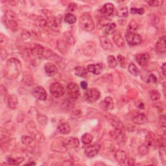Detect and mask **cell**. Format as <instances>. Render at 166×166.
Instances as JSON below:
<instances>
[{
  "label": "cell",
  "mask_w": 166,
  "mask_h": 166,
  "mask_svg": "<svg viewBox=\"0 0 166 166\" xmlns=\"http://www.w3.org/2000/svg\"><path fill=\"white\" fill-rule=\"evenodd\" d=\"M64 21L69 24H74L76 22L77 18L74 15L68 13V14L66 15L64 17Z\"/></svg>",
  "instance_id": "obj_37"
},
{
  "label": "cell",
  "mask_w": 166,
  "mask_h": 166,
  "mask_svg": "<svg viewBox=\"0 0 166 166\" xmlns=\"http://www.w3.org/2000/svg\"><path fill=\"white\" fill-rule=\"evenodd\" d=\"M136 61L140 66H145L149 61V56L147 53L139 54L136 56Z\"/></svg>",
  "instance_id": "obj_27"
},
{
  "label": "cell",
  "mask_w": 166,
  "mask_h": 166,
  "mask_svg": "<svg viewBox=\"0 0 166 166\" xmlns=\"http://www.w3.org/2000/svg\"><path fill=\"white\" fill-rule=\"evenodd\" d=\"M101 104V105L102 108L106 110H112L114 107V101H113V99L111 97H109V96L106 97L104 99V101H103Z\"/></svg>",
  "instance_id": "obj_21"
},
{
  "label": "cell",
  "mask_w": 166,
  "mask_h": 166,
  "mask_svg": "<svg viewBox=\"0 0 166 166\" xmlns=\"http://www.w3.org/2000/svg\"><path fill=\"white\" fill-rule=\"evenodd\" d=\"M111 123L112 124V125L114 126L115 127V129H121L122 130L123 128V125L121 123V121H120L118 119H110Z\"/></svg>",
  "instance_id": "obj_43"
},
{
  "label": "cell",
  "mask_w": 166,
  "mask_h": 166,
  "mask_svg": "<svg viewBox=\"0 0 166 166\" xmlns=\"http://www.w3.org/2000/svg\"><path fill=\"white\" fill-rule=\"evenodd\" d=\"M100 149H101L100 145L95 143L94 145L88 146V147H86L84 152L86 156L89 158H92L96 156L99 153Z\"/></svg>",
  "instance_id": "obj_12"
},
{
  "label": "cell",
  "mask_w": 166,
  "mask_h": 166,
  "mask_svg": "<svg viewBox=\"0 0 166 166\" xmlns=\"http://www.w3.org/2000/svg\"><path fill=\"white\" fill-rule=\"evenodd\" d=\"M79 25L81 29L86 32H90L95 28L94 19L88 13H85L81 16L79 18Z\"/></svg>",
  "instance_id": "obj_3"
},
{
  "label": "cell",
  "mask_w": 166,
  "mask_h": 166,
  "mask_svg": "<svg viewBox=\"0 0 166 166\" xmlns=\"http://www.w3.org/2000/svg\"><path fill=\"white\" fill-rule=\"evenodd\" d=\"M125 38L128 44L131 46L139 45L142 41V36L136 32H127L125 35Z\"/></svg>",
  "instance_id": "obj_8"
},
{
  "label": "cell",
  "mask_w": 166,
  "mask_h": 166,
  "mask_svg": "<svg viewBox=\"0 0 166 166\" xmlns=\"http://www.w3.org/2000/svg\"><path fill=\"white\" fill-rule=\"evenodd\" d=\"M6 94H7V92H6V88L4 86L2 85L1 86V97L3 99L5 98L6 96Z\"/></svg>",
  "instance_id": "obj_50"
},
{
  "label": "cell",
  "mask_w": 166,
  "mask_h": 166,
  "mask_svg": "<svg viewBox=\"0 0 166 166\" xmlns=\"http://www.w3.org/2000/svg\"><path fill=\"white\" fill-rule=\"evenodd\" d=\"M132 122L137 125H143L147 122V117L143 114H139L132 118Z\"/></svg>",
  "instance_id": "obj_26"
},
{
  "label": "cell",
  "mask_w": 166,
  "mask_h": 166,
  "mask_svg": "<svg viewBox=\"0 0 166 166\" xmlns=\"http://www.w3.org/2000/svg\"><path fill=\"white\" fill-rule=\"evenodd\" d=\"M21 62L16 58L9 59L4 68V76L8 79H15L18 77L22 71Z\"/></svg>",
  "instance_id": "obj_1"
},
{
  "label": "cell",
  "mask_w": 166,
  "mask_h": 166,
  "mask_svg": "<svg viewBox=\"0 0 166 166\" xmlns=\"http://www.w3.org/2000/svg\"><path fill=\"white\" fill-rule=\"evenodd\" d=\"M37 120L40 124L43 125H45L48 122V117L44 115H41V114L38 115Z\"/></svg>",
  "instance_id": "obj_46"
},
{
  "label": "cell",
  "mask_w": 166,
  "mask_h": 166,
  "mask_svg": "<svg viewBox=\"0 0 166 166\" xmlns=\"http://www.w3.org/2000/svg\"><path fill=\"white\" fill-rule=\"evenodd\" d=\"M57 130L59 133L62 134H68L71 131V128L69 124L64 123L60 125L57 128Z\"/></svg>",
  "instance_id": "obj_29"
},
{
  "label": "cell",
  "mask_w": 166,
  "mask_h": 166,
  "mask_svg": "<svg viewBox=\"0 0 166 166\" xmlns=\"http://www.w3.org/2000/svg\"><path fill=\"white\" fill-rule=\"evenodd\" d=\"M57 45L59 51L62 54H66V53L67 52L68 48H67V44L64 42V40H58Z\"/></svg>",
  "instance_id": "obj_34"
},
{
  "label": "cell",
  "mask_w": 166,
  "mask_h": 166,
  "mask_svg": "<svg viewBox=\"0 0 166 166\" xmlns=\"http://www.w3.org/2000/svg\"><path fill=\"white\" fill-rule=\"evenodd\" d=\"M44 69L46 74L49 77L54 76L58 72V69L57 68V66L55 64L51 63H48L47 64H45Z\"/></svg>",
  "instance_id": "obj_19"
},
{
  "label": "cell",
  "mask_w": 166,
  "mask_h": 166,
  "mask_svg": "<svg viewBox=\"0 0 166 166\" xmlns=\"http://www.w3.org/2000/svg\"><path fill=\"white\" fill-rule=\"evenodd\" d=\"M104 67L102 64H90L87 66V70L95 75H99L102 73Z\"/></svg>",
  "instance_id": "obj_17"
},
{
  "label": "cell",
  "mask_w": 166,
  "mask_h": 166,
  "mask_svg": "<svg viewBox=\"0 0 166 166\" xmlns=\"http://www.w3.org/2000/svg\"><path fill=\"white\" fill-rule=\"evenodd\" d=\"M100 96L101 92L95 88H90L84 93L85 100L88 103H94L97 101Z\"/></svg>",
  "instance_id": "obj_5"
},
{
  "label": "cell",
  "mask_w": 166,
  "mask_h": 166,
  "mask_svg": "<svg viewBox=\"0 0 166 166\" xmlns=\"http://www.w3.org/2000/svg\"><path fill=\"white\" fill-rule=\"evenodd\" d=\"M110 134L119 145L122 146L125 145L126 142H127V137H126L125 134L123 133L121 129H115V130H113L110 132Z\"/></svg>",
  "instance_id": "obj_7"
},
{
  "label": "cell",
  "mask_w": 166,
  "mask_h": 166,
  "mask_svg": "<svg viewBox=\"0 0 166 166\" xmlns=\"http://www.w3.org/2000/svg\"><path fill=\"white\" fill-rule=\"evenodd\" d=\"M113 40L115 44L119 48H122L125 45V40L120 32L116 31L114 32V36H113Z\"/></svg>",
  "instance_id": "obj_23"
},
{
  "label": "cell",
  "mask_w": 166,
  "mask_h": 166,
  "mask_svg": "<svg viewBox=\"0 0 166 166\" xmlns=\"http://www.w3.org/2000/svg\"><path fill=\"white\" fill-rule=\"evenodd\" d=\"M130 12L133 15L138 14V15H142L143 14L144 9L142 8H131Z\"/></svg>",
  "instance_id": "obj_48"
},
{
  "label": "cell",
  "mask_w": 166,
  "mask_h": 166,
  "mask_svg": "<svg viewBox=\"0 0 166 166\" xmlns=\"http://www.w3.org/2000/svg\"><path fill=\"white\" fill-rule=\"evenodd\" d=\"M107 63L109 67L110 68H114L117 65V60L113 55H110L107 57Z\"/></svg>",
  "instance_id": "obj_33"
},
{
  "label": "cell",
  "mask_w": 166,
  "mask_h": 166,
  "mask_svg": "<svg viewBox=\"0 0 166 166\" xmlns=\"http://www.w3.org/2000/svg\"><path fill=\"white\" fill-rule=\"evenodd\" d=\"M114 157L116 160L119 163H124L127 159V155L126 152L121 149H118L116 151Z\"/></svg>",
  "instance_id": "obj_22"
},
{
  "label": "cell",
  "mask_w": 166,
  "mask_h": 166,
  "mask_svg": "<svg viewBox=\"0 0 166 166\" xmlns=\"http://www.w3.org/2000/svg\"><path fill=\"white\" fill-rule=\"evenodd\" d=\"M111 23V19L108 18L106 16H102L99 19L98 22H97V25L98 28L101 29L104 27H107Z\"/></svg>",
  "instance_id": "obj_28"
},
{
  "label": "cell",
  "mask_w": 166,
  "mask_h": 166,
  "mask_svg": "<svg viewBox=\"0 0 166 166\" xmlns=\"http://www.w3.org/2000/svg\"><path fill=\"white\" fill-rule=\"evenodd\" d=\"M160 157L164 164H165L166 157H165V149L164 145H162L160 148Z\"/></svg>",
  "instance_id": "obj_47"
},
{
  "label": "cell",
  "mask_w": 166,
  "mask_h": 166,
  "mask_svg": "<svg viewBox=\"0 0 166 166\" xmlns=\"http://www.w3.org/2000/svg\"><path fill=\"white\" fill-rule=\"evenodd\" d=\"M138 23L135 21L132 20L130 22L128 26V32H136L138 29Z\"/></svg>",
  "instance_id": "obj_39"
},
{
  "label": "cell",
  "mask_w": 166,
  "mask_h": 166,
  "mask_svg": "<svg viewBox=\"0 0 166 166\" xmlns=\"http://www.w3.org/2000/svg\"><path fill=\"white\" fill-rule=\"evenodd\" d=\"M138 107L139 108V109H143V108H144V104H143V103H139V106H138Z\"/></svg>",
  "instance_id": "obj_58"
},
{
  "label": "cell",
  "mask_w": 166,
  "mask_h": 166,
  "mask_svg": "<svg viewBox=\"0 0 166 166\" xmlns=\"http://www.w3.org/2000/svg\"><path fill=\"white\" fill-rule=\"evenodd\" d=\"M128 70H129V71L130 72V74H132V75L138 76L139 75V71L138 68L136 67V66L133 63H130L129 65Z\"/></svg>",
  "instance_id": "obj_35"
},
{
  "label": "cell",
  "mask_w": 166,
  "mask_h": 166,
  "mask_svg": "<svg viewBox=\"0 0 166 166\" xmlns=\"http://www.w3.org/2000/svg\"><path fill=\"white\" fill-rule=\"evenodd\" d=\"M26 165H36L35 162H29L26 164Z\"/></svg>",
  "instance_id": "obj_59"
},
{
  "label": "cell",
  "mask_w": 166,
  "mask_h": 166,
  "mask_svg": "<svg viewBox=\"0 0 166 166\" xmlns=\"http://www.w3.org/2000/svg\"><path fill=\"white\" fill-rule=\"evenodd\" d=\"M165 66H166L165 63H164L162 66V73H163V75L164 76L165 75Z\"/></svg>",
  "instance_id": "obj_56"
},
{
  "label": "cell",
  "mask_w": 166,
  "mask_h": 166,
  "mask_svg": "<svg viewBox=\"0 0 166 166\" xmlns=\"http://www.w3.org/2000/svg\"><path fill=\"white\" fill-rule=\"evenodd\" d=\"M8 107L12 109L15 110L18 105V99L15 94H12L7 97Z\"/></svg>",
  "instance_id": "obj_20"
},
{
  "label": "cell",
  "mask_w": 166,
  "mask_h": 166,
  "mask_svg": "<svg viewBox=\"0 0 166 166\" xmlns=\"http://www.w3.org/2000/svg\"><path fill=\"white\" fill-rule=\"evenodd\" d=\"M157 78L156 77L153 75V74H151L148 76L147 77V81H146V82H147V83H157Z\"/></svg>",
  "instance_id": "obj_49"
},
{
  "label": "cell",
  "mask_w": 166,
  "mask_h": 166,
  "mask_svg": "<svg viewBox=\"0 0 166 166\" xmlns=\"http://www.w3.org/2000/svg\"><path fill=\"white\" fill-rule=\"evenodd\" d=\"M49 91L51 96L55 98H58L63 96L65 94V89L62 84L60 83H53L50 85Z\"/></svg>",
  "instance_id": "obj_4"
},
{
  "label": "cell",
  "mask_w": 166,
  "mask_h": 166,
  "mask_svg": "<svg viewBox=\"0 0 166 166\" xmlns=\"http://www.w3.org/2000/svg\"><path fill=\"white\" fill-rule=\"evenodd\" d=\"M7 162L11 164L14 165H18L20 164L23 161H24L23 157H17V158H12V157H7L6 158Z\"/></svg>",
  "instance_id": "obj_31"
},
{
  "label": "cell",
  "mask_w": 166,
  "mask_h": 166,
  "mask_svg": "<svg viewBox=\"0 0 166 166\" xmlns=\"http://www.w3.org/2000/svg\"><path fill=\"white\" fill-rule=\"evenodd\" d=\"M48 25L49 28L55 32H59L61 29V22L58 19L53 16H48Z\"/></svg>",
  "instance_id": "obj_11"
},
{
  "label": "cell",
  "mask_w": 166,
  "mask_h": 166,
  "mask_svg": "<svg viewBox=\"0 0 166 166\" xmlns=\"http://www.w3.org/2000/svg\"><path fill=\"white\" fill-rule=\"evenodd\" d=\"M6 57H7V53H6V51H5V49H1V57H2V61L5 59Z\"/></svg>",
  "instance_id": "obj_52"
},
{
  "label": "cell",
  "mask_w": 166,
  "mask_h": 166,
  "mask_svg": "<svg viewBox=\"0 0 166 166\" xmlns=\"http://www.w3.org/2000/svg\"><path fill=\"white\" fill-rule=\"evenodd\" d=\"M74 72L77 76L82 78H86L87 77V70L82 66H77L74 69Z\"/></svg>",
  "instance_id": "obj_30"
},
{
  "label": "cell",
  "mask_w": 166,
  "mask_h": 166,
  "mask_svg": "<svg viewBox=\"0 0 166 166\" xmlns=\"http://www.w3.org/2000/svg\"><path fill=\"white\" fill-rule=\"evenodd\" d=\"M149 96L152 101H156L160 98V94L158 91L154 90H151L149 92Z\"/></svg>",
  "instance_id": "obj_40"
},
{
  "label": "cell",
  "mask_w": 166,
  "mask_h": 166,
  "mask_svg": "<svg viewBox=\"0 0 166 166\" xmlns=\"http://www.w3.org/2000/svg\"><path fill=\"white\" fill-rule=\"evenodd\" d=\"M116 25L114 23H111L109 26H107L105 29V34L106 35H112L116 31Z\"/></svg>",
  "instance_id": "obj_36"
},
{
  "label": "cell",
  "mask_w": 166,
  "mask_h": 166,
  "mask_svg": "<svg viewBox=\"0 0 166 166\" xmlns=\"http://www.w3.org/2000/svg\"><path fill=\"white\" fill-rule=\"evenodd\" d=\"M81 88L84 90H86L88 88V84L87 83H86V81H82L81 83Z\"/></svg>",
  "instance_id": "obj_55"
},
{
  "label": "cell",
  "mask_w": 166,
  "mask_h": 166,
  "mask_svg": "<svg viewBox=\"0 0 166 166\" xmlns=\"http://www.w3.org/2000/svg\"><path fill=\"white\" fill-rule=\"evenodd\" d=\"M66 90H67L68 96L71 99H74V100L77 99L81 96V92L79 86L75 83H70L67 86Z\"/></svg>",
  "instance_id": "obj_6"
},
{
  "label": "cell",
  "mask_w": 166,
  "mask_h": 166,
  "mask_svg": "<svg viewBox=\"0 0 166 166\" xmlns=\"http://www.w3.org/2000/svg\"><path fill=\"white\" fill-rule=\"evenodd\" d=\"M51 149L54 151H57L58 152H64L65 151H67V147H66L64 139L63 140H59V139H56L55 141L53 142L51 144Z\"/></svg>",
  "instance_id": "obj_13"
},
{
  "label": "cell",
  "mask_w": 166,
  "mask_h": 166,
  "mask_svg": "<svg viewBox=\"0 0 166 166\" xmlns=\"http://www.w3.org/2000/svg\"><path fill=\"white\" fill-rule=\"evenodd\" d=\"M147 3L151 6H157L159 5L158 1H150V2H147Z\"/></svg>",
  "instance_id": "obj_53"
},
{
  "label": "cell",
  "mask_w": 166,
  "mask_h": 166,
  "mask_svg": "<svg viewBox=\"0 0 166 166\" xmlns=\"http://www.w3.org/2000/svg\"><path fill=\"white\" fill-rule=\"evenodd\" d=\"M149 147H150V146L147 143L141 145L138 147V149L139 155H140L142 156H145L147 155L149 152Z\"/></svg>",
  "instance_id": "obj_32"
},
{
  "label": "cell",
  "mask_w": 166,
  "mask_h": 166,
  "mask_svg": "<svg viewBox=\"0 0 166 166\" xmlns=\"http://www.w3.org/2000/svg\"><path fill=\"white\" fill-rule=\"evenodd\" d=\"M135 164V161L134 160H132V159H129V161H128V165H134Z\"/></svg>",
  "instance_id": "obj_57"
},
{
  "label": "cell",
  "mask_w": 166,
  "mask_h": 166,
  "mask_svg": "<svg viewBox=\"0 0 166 166\" xmlns=\"http://www.w3.org/2000/svg\"><path fill=\"white\" fill-rule=\"evenodd\" d=\"M3 22L6 27L12 31H16L18 29L17 16L12 11H6L3 16Z\"/></svg>",
  "instance_id": "obj_2"
},
{
  "label": "cell",
  "mask_w": 166,
  "mask_h": 166,
  "mask_svg": "<svg viewBox=\"0 0 166 166\" xmlns=\"http://www.w3.org/2000/svg\"><path fill=\"white\" fill-rule=\"evenodd\" d=\"M117 61H119V64H120V65H121V66L122 68H125L126 66H127V60L125 57H123V56H122L121 55H119L117 56Z\"/></svg>",
  "instance_id": "obj_45"
},
{
  "label": "cell",
  "mask_w": 166,
  "mask_h": 166,
  "mask_svg": "<svg viewBox=\"0 0 166 166\" xmlns=\"http://www.w3.org/2000/svg\"><path fill=\"white\" fill-rule=\"evenodd\" d=\"M8 41L9 39L7 37L2 33L0 35V46H1V49H3V48L5 47V45L8 43Z\"/></svg>",
  "instance_id": "obj_44"
},
{
  "label": "cell",
  "mask_w": 166,
  "mask_h": 166,
  "mask_svg": "<svg viewBox=\"0 0 166 166\" xmlns=\"http://www.w3.org/2000/svg\"><path fill=\"white\" fill-rule=\"evenodd\" d=\"M22 142L25 145L31 146L34 143V138L28 136H23L22 138Z\"/></svg>",
  "instance_id": "obj_42"
},
{
  "label": "cell",
  "mask_w": 166,
  "mask_h": 166,
  "mask_svg": "<svg viewBox=\"0 0 166 166\" xmlns=\"http://www.w3.org/2000/svg\"><path fill=\"white\" fill-rule=\"evenodd\" d=\"M77 9V5L74 3H70L68 6V11L70 12L75 11V10Z\"/></svg>",
  "instance_id": "obj_51"
},
{
  "label": "cell",
  "mask_w": 166,
  "mask_h": 166,
  "mask_svg": "<svg viewBox=\"0 0 166 166\" xmlns=\"http://www.w3.org/2000/svg\"><path fill=\"white\" fill-rule=\"evenodd\" d=\"M64 142L67 149L77 148L79 146V140L77 138L70 137L64 139Z\"/></svg>",
  "instance_id": "obj_16"
},
{
  "label": "cell",
  "mask_w": 166,
  "mask_h": 166,
  "mask_svg": "<svg viewBox=\"0 0 166 166\" xmlns=\"http://www.w3.org/2000/svg\"><path fill=\"white\" fill-rule=\"evenodd\" d=\"M160 121L161 122V125L162 127H165V118L164 116H161L160 117Z\"/></svg>",
  "instance_id": "obj_54"
},
{
  "label": "cell",
  "mask_w": 166,
  "mask_h": 166,
  "mask_svg": "<svg viewBox=\"0 0 166 166\" xmlns=\"http://www.w3.org/2000/svg\"><path fill=\"white\" fill-rule=\"evenodd\" d=\"M129 11L127 6H123L119 9L117 11V16L120 18H125L128 16Z\"/></svg>",
  "instance_id": "obj_41"
},
{
  "label": "cell",
  "mask_w": 166,
  "mask_h": 166,
  "mask_svg": "<svg viewBox=\"0 0 166 166\" xmlns=\"http://www.w3.org/2000/svg\"><path fill=\"white\" fill-rule=\"evenodd\" d=\"M114 11V6L111 3H107L103 5L100 12L104 16H109L113 14Z\"/></svg>",
  "instance_id": "obj_18"
},
{
  "label": "cell",
  "mask_w": 166,
  "mask_h": 166,
  "mask_svg": "<svg viewBox=\"0 0 166 166\" xmlns=\"http://www.w3.org/2000/svg\"><path fill=\"white\" fill-rule=\"evenodd\" d=\"M30 53L36 58H42L44 55L45 48L38 44H31L29 48Z\"/></svg>",
  "instance_id": "obj_9"
},
{
  "label": "cell",
  "mask_w": 166,
  "mask_h": 166,
  "mask_svg": "<svg viewBox=\"0 0 166 166\" xmlns=\"http://www.w3.org/2000/svg\"><path fill=\"white\" fill-rule=\"evenodd\" d=\"M165 36H163L157 42L155 45V50L158 53L164 54L165 53Z\"/></svg>",
  "instance_id": "obj_15"
},
{
  "label": "cell",
  "mask_w": 166,
  "mask_h": 166,
  "mask_svg": "<svg viewBox=\"0 0 166 166\" xmlns=\"http://www.w3.org/2000/svg\"><path fill=\"white\" fill-rule=\"evenodd\" d=\"M64 42L69 45H74L75 43V38L70 31H66L64 34Z\"/></svg>",
  "instance_id": "obj_24"
},
{
  "label": "cell",
  "mask_w": 166,
  "mask_h": 166,
  "mask_svg": "<svg viewBox=\"0 0 166 166\" xmlns=\"http://www.w3.org/2000/svg\"><path fill=\"white\" fill-rule=\"evenodd\" d=\"M99 40H100V43L103 49L107 50H111L113 48V45L107 37L101 36Z\"/></svg>",
  "instance_id": "obj_25"
},
{
  "label": "cell",
  "mask_w": 166,
  "mask_h": 166,
  "mask_svg": "<svg viewBox=\"0 0 166 166\" xmlns=\"http://www.w3.org/2000/svg\"><path fill=\"white\" fill-rule=\"evenodd\" d=\"M81 140L84 144L88 145L92 142L93 136L92 134H90L89 133H85L83 135V136L81 138Z\"/></svg>",
  "instance_id": "obj_38"
},
{
  "label": "cell",
  "mask_w": 166,
  "mask_h": 166,
  "mask_svg": "<svg viewBox=\"0 0 166 166\" xmlns=\"http://www.w3.org/2000/svg\"><path fill=\"white\" fill-rule=\"evenodd\" d=\"M32 95L39 101H45L47 99V92L42 86H37L32 90Z\"/></svg>",
  "instance_id": "obj_10"
},
{
  "label": "cell",
  "mask_w": 166,
  "mask_h": 166,
  "mask_svg": "<svg viewBox=\"0 0 166 166\" xmlns=\"http://www.w3.org/2000/svg\"><path fill=\"white\" fill-rule=\"evenodd\" d=\"M84 53L87 56H94L96 53V46L95 43L92 42H86L83 48Z\"/></svg>",
  "instance_id": "obj_14"
}]
</instances>
